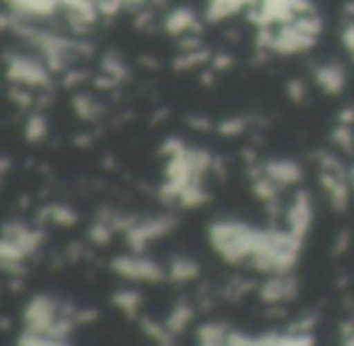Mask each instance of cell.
I'll return each instance as SVG.
<instances>
[{
	"label": "cell",
	"instance_id": "cell-25",
	"mask_svg": "<svg viewBox=\"0 0 354 346\" xmlns=\"http://www.w3.org/2000/svg\"><path fill=\"white\" fill-rule=\"evenodd\" d=\"M245 119H226V122L218 124V133L223 136H238L241 131H245Z\"/></svg>",
	"mask_w": 354,
	"mask_h": 346
},
{
	"label": "cell",
	"instance_id": "cell-28",
	"mask_svg": "<svg viewBox=\"0 0 354 346\" xmlns=\"http://www.w3.org/2000/svg\"><path fill=\"white\" fill-rule=\"evenodd\" d=\"M20 88H22V85H17V83L12 85V90H10V97L15 99V102L20 104V107H30L32 97H30V95L25 93V90H20Z\"/></svg>",
	"mask_w": 354,
	"mask_h": 346
},
{
	"label": "cell",
	"instance_id": "cell-27",
	"mask_svg": "<svg viewBox=\"0 0 354 346\" xmlns=\"http://www.w3.org/2000/svg\"><path fill=\"white\" fill-rule=\"evenodd\" d=\"M289 97L294 99V102H304V97H306V85L301 83V80H291V83H289Z\"/></svg>",
	"mask_w": 354,
	"mask_h": 346
},
{
	"label": "cell",
	"instance_id": "cell-15",
	"mask_svg": "<svg viewBox=\"0 0 354 346\" xmlns=\"http://www.w3.org/2000/svg\"><path fill=\"white\" fill-rule=\"evenodd\" d=\"M170 273L175 281H189V278H194L199 273V267H197V262H192V259L177 257V259H172Z\"/></svg>",
	"mask_w": 354,
	"mask_h": 346
},
{
	"label": "cell",
	"instance_id": "cell-36",
	"mask_svg": "<svg viewBox=\"0 0 354 346\" xmlns=\"http://www.w3.org/2000/svg\"><path fill=\"white\" fill-rule=\"evenodd\" d=\"M189 124H192V128H199V131L209 128V122H207V119H189Z\"/></svg>",
	"mask_w": 354,
	"mask_h": 346
},
{
	"label": "cell",
	"instance_id": "cell-3",
	"mask_svg": "<svg viewBox=\"0 0 354 346\" xmlns=\"http://www.w3.org/2000/svg\"><path fill=\"white\" fill-rule=\"evenodd\" d=\"M59 302L51 300L49 296H37L30 300V305H27L25 310V322L30 329H37V331H44V334H49L51 325H54L56 320H59Z\"/></svg>",
	"mask_w": 354,
	"mask_h": 346
},
{
	"label": "cell",
	"instance_id": "cell-30",
	"mask_svg": "<svg viewBox=\"0 0 354 346\" xmlns=\"http://www.w3.org/2000/svg\"><path fill=\"white\" fill-rule=\"evenodd\" d=\"M342 341L354 346V320L342 322Z\"/></svg>",
	"mask_w": 354,
	"mask_h": 346
},
{
	"label": "cell",
	"instance_id": "cell-35",
	"mask_svg": "<svg viewBox=\"0 0 354 346\" xmlns=\"http://www.w3.org/2000/svg\"><path fill=\"white\" fill-rule=\"evenodd\" d=\"M352 122H354V109H344L339 114V124H352Z\"/></svg>",
	"mask_w": 354,
	"mask_h": 346
},
{
	"label": "cell",
	"instance_id": "cell-2",
	"mask_svg": "<svg viewBox=\"0 0 354 346\" xmlns=\"http://www.w3.org/2000/svg\"><path fill=\"white\" fill-rule=\"evenodd\" d=\"M8 78L22 88H46L49 85V73L39 61L25 59V56L8 54Z\"/></svg>",
	"mask_w": 354,
	"mask_h": 346
},
{
	"label": "cell",
	"instance_id": "cell-7",
	"mask_svg": "<svg viewBox=\"0 0 354 346\" xmlns=\"http://www.w3.org/2000/svg\"><path fill=\"white\" fill-rule=\"evenodd\" d=\"M310 220H313V204H310L308 191H299L296 199L291 201L289 209V230L299 238H304L310 228Z\"/></svg>",
	"mask_w": 354,
	"mask_h": 346
},
{
	"label": "cell",
	"instance_id": "cell-19",
	"mask_svg": "<svg viewBox=\"0 0 354 346\" xmlns=\"http://www.w3.org/2000/svg\"><path fill=\"white\" fill-rule=\"evenodd\" d=\"M138 302H141V296H138L136 291H119L117 296H114V305L122 307L127 315H133V312H136Z\"/></svg>",
	"mask_w": 354,
	"mask_h": 346
},
{
	"label": "cell",
	"instance_id": "cell-31",
	"mask_svg": "<svg viewBox=\"0 0 354 346\" xmlns=\"http://www.w3.org/2000/svg\"><path fill=\"white\" fill-rule=\"evenodd\" d=\"M342 41H344V46H347L349 54L354 56V25L344 27V32H342Z\"/></svg>",
	"mask_w": 354,
	"mask_h": 346
},
{
	"label": "cell",
	"instance_id": "cell-21",
	"mask_svg": "<svg viewBox=\"0 0 354 346\" xmlns=\"http://www.w3.org/2000/svg\"><path fill=\"white\" fill-rule=\"evenodd\" d=\"M102 70L107 75H112L114 80H117V83H122V80H127V66L122 64V59H117V56L114 54H109L107 59L102 61Z\"/></svg>",
	"mask_w": 354,
	"mask_h": 346
},
{
	"label": "cell",
	"instance_id": "cell-32",
	"mask_svg": "<svg viewBox=\"0 0 354 346\" xmlns=\"http://www.w3.org/2000/svg\"><path fill=\"white\" fill-rule=\"evenodd\" d=\"M95 317H97V310H78L75 312V322H80V325H83V322H93Z\"/></svg>",
	"mask_w": 354,
	"mask_h": 346
},
{
	"label": "cell",
	"instance_id": "cell-33",
	"mask_svg": "<svg viewBox=\"0 0 354 346\" xmlns=\"http://www.w3.org/2000/svg\"><path fill=\"white\" fill-rule=\"evenodd\" d=\"M231 64H233L231 56H214V66H212V68L223 70V68H228V66H231Z\"/></svg>",
	"mask_w": 354,
	"mask_h": 346
},
{
	"label": "cell",
	"instance_id": "cell-37",
	"mask_svg": "<svg viewBox=\"0 0 354 346\" xmlns=\"http://www.w3.org/2000/svg\"><path fill=\"white\" fill-rule=\"evenodd\" d=\"M349 184L354 186V167H352V170H349Z\"/></svg>",
	"mask_w": 354,
	"mask_h": 346
},
{
	"label": "cell",
	"instance_id": "cell-1",
	"mask_svg": "<svg viewBox=\"0 0 354 346\" xmlns=\"http://www.w3.org/2000/svg\"><path fill=\"white\" fill-rule=\"evenodd\" d=\"M212 244L226 262H243L250 259L252 252L262 244L265 230H255L245 223H231V220H221L214 223L209 230Z\"/></svg>",
	"mask_w": 354,
	"mask_h": 346
},
{
	"label": "cell",
	"instance_id": "cell-29",
	"mask_svg": "<svg viewBox=\"0 0 354 346\" xmlns=\"http://www.w3.org/2000/svg\"><path fill=\"white\" fill-rule=\"evenodd\" d=\"M226 344H255V339L248 336V334H243V331H228Z\"/></svg>",
	"mask_w": 354,
	"mask_h": 346
},
{
	"label": "cell",
	"instance_id": "cell-18",
	"mask_svg": "<svg viewBox=\"0 0 354 346\" xmlns=\"http://www.w3.org/2000/svg\"><path fill=\"white\" fill-rule=\"evenodd\" d=\"M46 218H51L54 223H61V225H73L75 220H78V215L73 213V211L68 209V206L59 204V206H51V209L44 211Z\"/></svg>",
	"mask_w": 354,
	"mask_h": 346
},
{
	"label": "cell",
	"instance_id": "cell-14",
	"mask_svg": "<svg viewBox=\"0 0 354 346\" xmlns=\"http://www.w3.org/2000/svg\"><path fill=\"white\" fill-rule=\"evenodd\" d=\"M207 199H209V194L202 189V184H199V180L197 182H189L187 186L183 189V194H180V204L185 206V209H194V206H202V204H207Z\"/></svg>",
	"mask_w": 354,
	"mask_h": 346
},
{
	"label": "cell",
	"instance_id": "cell-34",
	"mask_svg": "<svg viewBox=\"0 0 354 346\" xmlns=\"http://www.w3.org/2000/svg\"><path fill=\"white\" fill-rule=\"evenodd\" d=\"M347 244H349V233H342L337 240V244H335V254H342L344 249H347Z\"/></svg>",
	"mask_w": 354,
	"mask_h": 346
},
{
	"label": "cell",
	"instance_id": "cell-5",
	"mask_svg": "<svg viewBox=\"0 0 354 346\" xmlns=\"http://www.w3.org/2000/svg\"><path fill=\"white\" fill-rule=\"evenodd\" d=\"M112 269L124 278H138V281H160L165 276L156 262L143 257H119L112 262Z\"/></svg>",
	"mask_w": 354,
	"mask_h": 346
},
{
	"label": "cell",
	"instance_id": "cell-22",
	"mask_svg": "<svg viewBox=\"0 0 354 346\" xmlns=\"http://www.w3.org/2000/svg\"><path fill=\"white\" fill-rule=\"evenodd\" d=\"M25 136H27V141H35V143L46 136V122L41 114L30 117V122H27V126H25Z\"/></svg>",
	"mask_w": 354,
	"mask_h": 346
},
{
	"label": "cell",
	"instance_id": "cell-23",
	"mask_svg": "<svg viewBox=\"0 0 354 346\" xmlns=\"http://www.w3.org/2000/svg\"><path fill=\"white\" fill-rule=\"evenodd\" d=\"M112 220H97V223L90 228V240H93L95 244H107L109 238H112Z\"/></svg>",
	"mask_w": 354,
	"mask_h": 346
},
{
	"label": "cell",
	"instance_id": "cell-11",
	"mask_svg": "<svg viewBox=\"0 0 354 346\" xmlns=\"http://www.w3.org/2000/svg\"><path fill=\"white\" fill-rule=\"evenodd\" d=\"M194 27H199V25H197V17H194V12L189 10V8H177L165 20V30H167V35H172V37H180V35H185V32H194Z\"/></svg>",
	"mask_w": 354,
	"mask_h": 346
},
{
	"label": "cell",
	"instance_id": "cell-9",
	"mask_svg": "<svg viewBox=\"0 0 354 346\" xmlns=\"http://www.w3.org/2000/svg\"><path fill=\"white\" fill-rule=\"evenodd\" d=\"M265 175L272 177V180L277 182L279 186L284 184H296V182L301 180V167L299 162L294 160H274V162H267L265 167Z\"/></svg>",
	"mask_w": 354,
	"mask_h": 346
},
{
	"label": "cell",
	"instance_id": "cell-17",
	"mask_svg": "<svg viewBox=\"0 0 354 346\" xmlns=\"http://www.w3.org/2000/svg\"><path fill=\"white\" fill-rule=\"evenodd\" d=\"M349 182H344V180H337L333 186L328 189V194H330V204H333V209H337V211H344L347 209V201H349Z\"/></svg>",
	"mask_w": 354,
	"mask_h": 346
},
{
	"label": "cell",
	"instance_id": "cell-26",
	"mask_svg": "<svg viewBox=\"0 0 354 346\" xmlns=\"http://www.w3.org/2000/svg\"><path fill=\"white\" fill-rule=\"evenodd\" d=\"M160 153H165L167 157H175V155H183V153H187V148L183 146V141H177V138H167Z\"/></svg>",
	"mask_w": 354,
	"mask_h": 346
},
{
	"label": "cell",
	"instance_id": "cell-4",
	"mask_svg": "<svg viewBox=\"0 0 354 346\" xmlns=\"http://www.w3.org/2000/svg\"><path fill=\"white\" fill-rule=\"evenodd\" d=\"M172 228H175V220H172L170 215H165V218L141 220V223H136L131 230H127L129 247H131L133 252H143V247L148 244V240L162 238V235H167Z\"/></svg>",
	"mask_w": 354,
	"mask_h": 346
},
{
	"label": "cell",
	"instance_id": "cell-24",
	"mask_svg": "<svg viewBox=\"0 0 354 346\" xmlns=\"http://www.w3.org/2000/svg\"><path fill=\"white\" fill-rule=\"evenodd\" d=\"M333 141L337 143L339 148H344V151H352L354 136H352V131H349V124H339V126L335 128V131H333Z\"/></svg>",
	"mask_w": 354,
	"mask_h": 346
},
{
	"label": "cell",
	"instance_id": "cell-6",
	"mask_svg": "<svg viewBox=\"0 0 354 346\" xmlns=\"http://www.w3.org/2000/svg\"><path fill=\"white\" fill-rule=\"evenodd\" d=\"M315 37L301 32L296 25H284L279 32H274V41H272V51L277 54H299V51L313 49Z\"/></svg>",
	"mask_w": 354,
	"mask_h": 346
},
{
	"label": "cell",
	"instance_id": "cell-13",
	"mask_svg": "<svg viewBox=\"0 0 354 346\" xmlns=\"http://www.w3.org/2000/svg\"><path fill=\"white\" fill-rule=\"evenodd\" d=\"M194 317V310L187 305V302H177L175 310L170 312V317H167L165 327L172 331V334H180V331H185V327L189 325V320Z\"/></svg>",
	"mask_w": 354,
	"mask_h": 346
},
{
	"label": "cell",
	"instance_id": "cell-16",
	"mask_svg": "<svg viewBox=\"0 0 354 346\" xmlns=\"http://www.w3.org/2000/svg\"><path fill=\"white\" fill-rule=\"evenodd\" d=\"M73 109H75V114H78L80 119H85V122H90V119H97L100 112H102V107H97V102H95L90 95H78V97L73 99Z\"/></svg>",
	"mask_w": 354,
	"mask_h": 346
},
{
	"label": "cell",
	"instance_id": "cell-10",
	"mask_svg": "<svg viewBox=\"0 0 354 346\" xmlns=\"http://www.w3.org/2000/svg\"><path fill=\"white\" fill-rule=\"evenodd\" d=\"M315 80L318 85L330 95H337L344 88V70L337 64H325L315 70Z\"/></svg>",
	"mask_w": 354,
	"mask_h": 346
},
{
	"label": "cell",
	"instance_id": "cell-20",
	"mask_svg": "<svg viewBox=\"0 0 354 346\" xmlns=\"http://www.w3.org/2000/svg\"><path fill=\"white\" fill-rule=\"evenodd\" d=\"M209 61V51H202V46L199 49H192L187 51L185 56H180V59L175 61V68H192V66H199V64H207Z\"/></svg>",
	"mask_w": 354,
	"mask_h": 346
},
{
	"label": "cell",
	"instance_id": "cell-12",
	"mask_svg": "<svg viewBox=\"0 0 354 346\" xmlns=\"http://www.w3.org/2000/svg\"><path fill=\"white\" fill-rule=\"evenodd\" d=\"M199 344H226L228 339V327L221 322H207L197 329Z\"/></svg>",
	"mask_w": 354,
	"mask_h": 346
},
{
	"label": "cell",
	"instance_id": "cell-8",
	"mask_svg": "<svg viewBox=\"0 0 354 346\" xmlns=\"http://www.w3.org/2000/svg\"><path fill=\"white\" fill-rule=\"evenodd\" d=\"M260 296L265 302H281V300H289V298L296 296V278L291 276H274V278H267L260 288Z\"/></svg>",
	"mask_w": 354,
	"mask_h": 346
}]
</instances>
